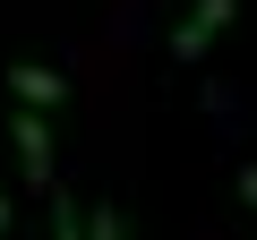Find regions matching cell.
<instances>
[{"mask_svg": "<svg viewBox=\"0 0 257 240\" xmlns=\"http://www.w3.org/2000/svg\"><path fill=\"white\" fill-rule=\"evenodd\" d=\"M240 18V0H189V18L172 26V60H206V43Z\"/></svg>", "mask_w": 257, "mask_h": 240, "instance_id": "cell-1", "label": "cell"}, {"mask_svg": "<svg viewBox=\"0 0 257 240\" xmlns=\"http://www.w3.org/2000/svg\"><path fill=\"white\" fill-rule=\"evenodd\" d=\"M9 146H18V172H26V189H52V120H43V111H26V103H18V120H9Z\"/></svg>", "mask_w": 257, "mask_h": 240, "instance_id": "cell-2", "label": "cell"}, {"mask_svg": "<svg viewBox=\"0 0 257 240\" xmlns=\"http://www.w3.org/2000/svg\"><path fill=\"white\" fill-rule=\"evenodd\" d=\"M9 94H18L26 111H52V103H69V77L43 69V60H18V69H9Z\"/></svg>", "mask_w": 257, "mask_h": 240, "instance_id": "cell-3", "label": "cell"}, {"mask_svg": "<svg viewBox=\"0 0 257 240\" xmlns=\"http://www.w3.org/2000/svg\"><path fill=\"white\" fill-rule=\"evenodd\" d=\"M52 240H86V206L69 189H52Z\"/></svg>", "mask_w": 257, "mask_h": 240, "instance_id": "cell-4", "label": "cell"}, {"mask_svg": "<svg viewBox=\"0 0 257 240\" xmlns=\"http://www.w3.org/2000/svg\"><path fill=\"white\" fill-rule=\"evenodd\" d=\"M86 240H128V223H120V206H86Z\"/></svg>", "mask_w": 257, "mask_h": 240, "instance_id": "cell-5", "label": "cell"}, {"mask_svg": "<svg viewBox=\"0 0 257 240\" xmlns=\"http://www.w3.org/2000/svg\"><path fill=\"white\" fill-rule=\"evenodd\" d=\"M240 197H248V214H257V163H240Z\"/></svg>", "mask_w": 257, "mask_h": 240, "instance_id": "cell-6", "label": "cell"}, {"mask_svg": "<svg viewBox=\"0 0 257 240\" xmlns=\"http://www.w3.org/2000/svg\"><path fill=\"white\" fill-rule=\"evenodd\" d=\"M0 231H9V197H0Z\"/></svg>", "mask_w": 257, "mask_h": 240, "instance_id": "cell-7", "label": "cell"}]
</instances>
